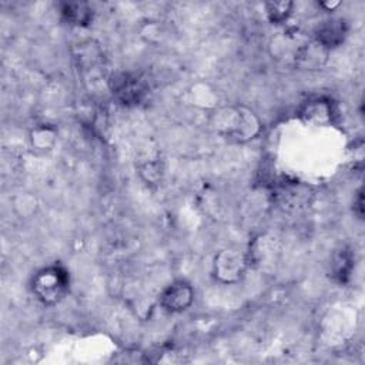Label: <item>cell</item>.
<instances>
[{"label": "cell", "instance_id": "ba28073f", "mask_svg": "<svg viewBox=\"0 0 365 365\" xmlns=\"http://www.w3.org/2000/svg\"><path fill=\"white\" fill-rule=\"evenodd\" d=\"M328 54L329 50L312 38L294 51V61L302 70H321L328 60Z\"/></svg>", "mask_w": 365, "mask_h": 365}, {"label": "cell", "instance_id": "5bb4252c", "mask_svg": "<svg viewBox=\"0 0 365 365\" xmlns=\"http://www.w3.org/2000/svg\"><path fill=\"white\" fill-rule=\"evenodd\" d=\"M325 11H332L339 6V1H321L318 3Z\"/></svg>", "mask_w": 365, "mask_h": 365}, {"label": "cell", "instance_id": "6da1fadb", "mask_svg": "<svg viewBox=\"0 0 365 365\" xmlns=\"http://www.w3.org/2000/svg\"><path fill=\"white\" fill-rule=\"evenodd\" d=\"M212 127L224 138L235 143L254 140L262 128L258 115L245 106H228L212 114Z\"/></svg>", "mask_w": 365, "mask_h": 365}, {"label": "cell", "instance_id": "5b68a950", "mask_svg": "<svg viewBox=\"0 0 365 365\" xmlns=\"http://www.w3.org/2000/svg\"><path fill=\"white\" fill-rule=\"evenodd\" d=\"M194 302V288L184 279L168 284L160 294V305L170 314L187 311Z\"/></svg>", "mask_w": 365, "mask_h": 365}, {"label": "cell", "instance_id": "30bf717a", "mask_svg": "<svg viewBox=\"0 0 365 365\" xmlns=\"http://www.w3.org/2000/svg\"><path fill=\"white\" fill-rule=\"evenodd\" d=\"M61 20L74 27H87L94 19V10L84 1H66L60 4Z\"/></svg>", "mask_w": 365, "mask_h": 365}, {"label": "cell", "instance_id": "9c48e42d", "mask_svg": "<svg viewBox=\"0 0 365 365\" xmlns=\"http://www.w3.org/2000/svg\"><path fill=\"white\" fill-rule=\"evenodd\" d=\"M354 268V254L349 248L342 247L335 251L331 257L328 265V275L336 284H346L351 278V272Z\"/></svg>", "mask_w": 365, "mask_h": 365}, {"label": "cell", "instance_id": "277c9868", "mask_svg": "<svg viewBox=\"0 0 365 365\" xmlns=\"http://www.w3.org/2000/svg\"><path fill=\"white\" fill-rule=\"evenodd\" d=\"M108 87L113 96L124 106L133 107L144 101L148 94L145 81L134 73H115L108 80Z\"/></svg>", "mask_w": 365, "mask_h": 365}, {"label": "cell", "instance_id": "7c38bea8", "mask_svg": "<svg viewBox=\"0 0 365 365\" xmlns=\"http://www.w3.org/2000/svg\"><path fill=\"white\" fill-rule=\"evenodd\" d=\"M292 9H294V3L288 0L265 3V14L268 21L272 24L285 23L292 14Z\"/></svg>", "mask_w": 365, "mask_h": 365}, {"label": "cell", "instance_id": "52a82bcc", "mask_svg": "<svg viewBox=\"0 0 365 365\" xmlns=\"http://www.w3.org/2000/svg\"><path fill=\"white\" fill-rule=\"evenodd\" d=\"M348 34V26L342 19H327L314 30V40L329 51L341 46Z\"/></svg>", "mask_w": 365, "mask_h": 365}, {"label": "cell", "instance_id": "4fadbf2b", "mask_svg": "<svg viewBox=\"0 0 365 365\" xmlns=\"http://www.w3.org/2000/svg\"><path fill=\"white\" fill-rule=\"evenodd\" d=\"M364 195H362V187L356 191V195L354 198V212L356 214L358 218H362L364 214Z\"/></svg>", "mask_w": 365, "mask_h": 365}, {"label": "cell", "instance_id": "7a4b0ae2", "mask_svg": "<svg viewBox=\"0 0 365 365\" xmlns=\"http://www.w3.org/2000/svg\"><path fill=\"white\" fill-rule=\"evenodd\" d=\"M31 292L46 307L60 304L70 292V274L67 268L61 264H50L40 268L31 279Z\"/></svg>", "mask_w": 365, "mask_h": 365}, {"label": "cell", "instance_id": "3957f363", "mask_svg": "<svg viewBox=\"0 0 365 365\" xmlns=\"http://www.w3.org/2000/svg\"><path fill=\"white\" fill-rule=\"evenodd\" d=\"M248 267V255L237 248L221 250L212 262V275L221 284L238 282Z\"/></svg>", "mask_w": 365, "mask_h": 365}, {"label": "cell", "instance_id": "8992f818", "mask_svg": "<svg viewBox=\"0 0 365 365\" xmlns=\"http://www.w3.org/2000/svg\"><path fill=\"white\" fill-rule=\"evenodd\" d=\"M299 117L314 125H328L334 123L336 110L332 100L327 97H314L305 101L299 110Z\"/></svg>", "mask_w": 365, "mask_h": 365}, {"label": "cell", "instance_id": "8fae6325", "mask_svg": "<svg viewBox=\"0 0 365 365\" xmlns=\"http://www.w3.org/2000/svg\"><path fill=\"white\" fill-rule=\"evenodd\" d=\"M57 141V131L48 124L36 125L30 131V145L36 151H50Z\"/></svg>", "mask_w": 365, "mask_h": 365}]
</instances>
